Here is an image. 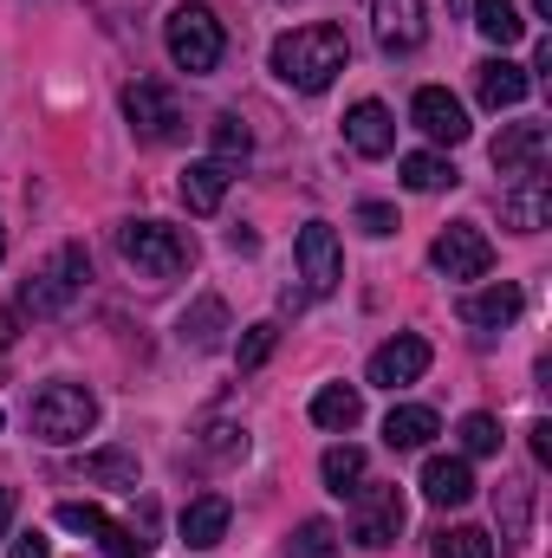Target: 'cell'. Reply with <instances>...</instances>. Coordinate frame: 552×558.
<instances>
[{
    "mask_svg": "<svg viewBox=\"0 0 552 558\" xmlns=\"http://www.w3.org/2000/svg\"><path fill=\"white\" fill-rule=\"evenodd\" d=\"M319 474H325V487H332L338 500H351V494L371 481V454H364L358 441H332V448L319 454Z\"/></svg>",
    "mask_w": 552,
    "mask_h": 558,
    "instance_id": "cell-21",
    "label": "cell"
},
{
    "mask_svg": "<svg viewBox=\"0 0 552 558\" xmlns=\"http://www.w3.org/2000/svg\"><path fill=\"white\" fill-rule=\"evenodd\" d=\"M274 344H279V325L261 318V325H248V338L235 344V364H241V371H261V364L274 357Z\"/></svg>",
    "mask_w": 552,
    "mask_h": 558,
    "instance_id": "cell-33",
    "label": "cell"
},
{
    "mask_svg": "<svg viewBox=\"0 0 552 558\" xmlns=\"http://www.w3.org/2000/svg\"><path fill=\"white\" fill-rule=\"evenodd\" d=\"M422 500L429 507H468L475 500V468L461 454H429L422 461Z\"/></svg>",
    "mask_w": 552,
    "mask_h": 558,
    "instance_id": "cell-19",
    "label": "cell"
},
{
    "mask_svg": "<svg viewBox=\"0 0 552 558\" xmlns=\"http://www.w3.org/2000/svg\"><path fill=\"white\" fill-rule=\"evenodd\" d=\"M429 558H494V539L481 526H448L429 539Z\"/></svg>",
    "mask_w": 552,
    "mask_h": 558,
    "instance_id": "cell-30",
    "label": "cell"
},
{
    "mask_svg": "<svg viewBox=\"0 0 552 558\" xmlns=\"http://www.w3.org/2000/svg\"><path fill=\"white\" fill-rule=\"evenodd\" d=\"M358 228L384 241V234H397V208H391V202H364V208H358Z\"/></svg>",
    "mask_w": 552,
    "mask_h": 558,
    "instance_id": "cell-35",
    "label": "cell"
},
{
    "mask_svg": "<svg viewBox=\"0 0 552 558\" xmlns=\"http://www.w3.org/2000/svg\"><path fill=\"white\" fill-rule=\"evenodd\" d=\"M475 26H481V39H494L501 52L527 39V20H520L514 0H475Z\"/></svg>",
    "mask_w": 552,
    "mask_h": 558,
    "instance_id": "cell-27",
    "label": "cell"
},
{
    "mask_svg": "<svg viewBox=\"0 0 552 558\" xmlns=\"http://www.w3.org/2000/svg\"><path fill=\"white\" fill-rule=\"evenodd\" d=\"M85 481H98V487H137L143 468L131 448H98V454H85Z\"/></svg>",
    "mask_w": 552,
    "mask_h": 558,
    "instance_id": "cell-28",
    "label": "cell"
},
{
    "mask_svg": "<svg viewBox=\"0 0 552 558\" xmlns=\"http://www.w3.org/2000/svg\"><path fill=\"white\" fill-rule=\"evenodd\" d=\"M286 558H345V539L332 520H299L286 539Z\"/></svg>",
    "mask_w": 552,
    "mask_h": 558,
    "instance_id": "cell-29",
    "label": "cell"
},
{
    "mask_svg": "<svg viewBox=\"0 0 552 558\" xmlns=\"http://www.w3.org/2000/svg\"><path fill=\"white\" fill-rule=\"evenodd\" d=\"M410 124L422 131L429 143H468V111H461V98L455 92H442V85H422L410 98Z\"/></svg>",
    "mask_w": 552,
    "mask_h": 558,
    "instance_id": "cell-11",
    "label": "cell"
},
{
    "mask_svg": "<svg viewBox=\"0 0 552 558\" xmlns=\"http://www.w3.org/2000/svg\"><path fill=\"white\" fill-rule=\"evenodd\" d=\"M7 520H13V487H0V539H7Z\"/></svg>",
    "mask_w": 552,
    "mask_h": 558,
    "instance_id": "cell-40",
    "label": "cell"
},
{
    "mask_svg": "<svg viewBox=\"0 0 552 558\" xmlns=\"http://www.w3.org/2000/svg\"><path fill=\"white\" fill-rule=\"evenodd\" d=\"M429 371V338H416V331H397L391 344H377V357H371V384L377 390H404Z\"/></svg>",
    "mask_w": 552,
    "mask_h": 558,
    "instance_id": "cell-13",
    "label": "cell"
},
{
    "mask_svg": "<svg viewBox=\"0 0 552 558\" xmlns=\"http://www.w3.org/2000/svg\"><path fill=\"white\" fill-rule=\"evenodd\" d=\"M228 520H235V507H228L221 494H208V500H189V507H182V546H195V553L221 546V539H228Z\"/></svg>",
    "mask_w": 552,
    "mask_h": 558,
    "instance_id": "cell-22",
    "label": "cell"
},
{
    "mask_svg": "<svg viewBox=\"0 0 552 558\" xmlns=\"http://www.w3.org/2000/svg\"><path fill=\"white\" fill-rule=\"evenodd\" d=\"M124 118L143 143H176L182 137V111H176V92L156 85V78H137L124 85Z\"/></svg>",
    "mask_w": 552,
    "mask_h": 558,
    "instance_id": "cell-9",
    "label": "cell"
},
{
    "mask_svg": "<svg viewBox=\"0 0 552 558\" xmlns=\"http://www.w3.org/2000/svg\"><path fill=\"white\" fill-rule=\"evenodd\" d=\"M501 215H507V228H520V234H540L552 221V175L547 169H533V175H514V189L501 195Z\"/></svg>",
    "mask_w": 552,
    "mask_h": 558,
    "instance_id": "cell-14",
    "label": "cell"
},
{
    "mask_svg": "<svg viewBox=\"0 0 552 558\" xmlns=\"http://www.w3.org/2000/svg\"><path fill=\"white\" fill-rule=\"evenodd\" d=\"M33 435L39 441H52V448H72V441H85L92 435V422H98V397L85 390V384H46L39 397H33Z\"/></svg>",
    "mask_w": 552,
    "mask_h": 558,
    "instance_id": "cell-5",
    "label": "cell"
},
{
    "mask_svg": "<svg viewBox=\"0 0 552 558\" xmlns=\"http://www.w3.org/2000/svg\"><path fill=\"white\" fill-rule=\"evenodd\" d=\"M345 65H351V39H345V26H332V20L292 26V33L274 39V78L292 85V92H305V98H319Z\"/></svg>",
    "mask_w": 552,
    "mask_h": 558,
    "instance_id": "cell-1",
    "label": "cell"
},
{
    "mask_svg": "<svg viewBox=\"0 0 552 558\" xmlns=\"http://www.w3.org/2000/svg\"><path fill=\"white\" fill-rule=\"evenodd\" d=\"M208 149H215V162H248L254 137H248V124H241L235 111H221V118L208 124Z\"/></svg>",
    "mask_w": 552,
    "mask_h": 558,
    "instance_id": "cell-31",
    "label": "cell"
},
{
    "mask_svg": "<svg viewBox=\"0 0 552 558\" xmlns=\"http://www.w3.org/2000/svg\"><path fill=\"white\" fill-rule=\"evenodd\" d=\"M520 305H527V292L514 279H494V286H481V292L461 299V325H475L481 338H494V331H507L520 318Z\"/></svg>",
    "mask_w": 552,
    "mask_h": 558,
    "instance_id": "cell-12",
    "label": "cell"
},
{
    "mask_svg": "<svg viewBox=\"0 0 552 558\" xmlns=\"http://www.w3.org/2000/svg\"><path fill=\"white\" fill-rule=\"evenodd\" d=\"M292 254H299V292L305 299H332L338 292V279H345V247H338V228L332 221H305L299 228V241H292Z\"/></svg>",
    "mask_w": 552,
    "mask_h": 558,
    "instance_id": "cell-7",
    "label": "cell"
},
{
    "mask_svg": "<svg viewBox=\"0 0 552 558\" xmlns=\"http://www.w3.org/2000/svg\"><path fill=\"white\" fill-rule=\"evenodd\" d=\"M118 254L137 267L143 279H182L195 267V241L182 234V228H169V221H124L118 228Z\"/></svg>",
    "mask_w": 552,
    "mask_h": 558,
    "instance_id": "cell-4",
    "label": "cell"
},
{
    "mask_svg": "<svg viewBox=\"0 0 552 558\" xmlns=\"http://www.w3.org/2000/svg\"><path fill=\"white\" fill-rule=\"evenodd\" d=\"M0 422H7V416H0Z\"/></svg>",
    "mask_w": 552,
    "mask_h": 558,
    "instance_id": "cell-43",
    "label": "cell"
},
{
    "mask_svg": "<svg viewBox=\"0 0 552 558\" xmlns=\"http://www.w3.org/2000/svg\"><path fill=\"white\" fill-rule=\"evenodd\" d=\"M13 338H20V305H7V312H0V351H7Z\"/></svg>",
    "mask_w": 552,
    "mask_h": 558,
    "instance_id": "cell-39",
    "label": "cell"
},
{
    "mask_svg": "<svg viewBox=\"0 0 552 558\" xmlns=\"http://www.w3.org/2000/svg\"><path fill=\"white\" fill-rule=\"evenodd\" d=\"M429 435H442V416H435V410H422V403H397V410L384 416V441H391L397 454L429 448Z\"/></svg>",
    "mask_w": 552,
    "mask_h": 558,
    "instance_id": "cell-23",
    "label": "cell"
},
{
    "mask_svg": "<svg viewBox=\"0 0 552 558\" xmlns=\"http://www.w3.org/2000/svg\"><path fill=\"white\" fill-rule=\"evenodd\" d=\"M397 175H404V189L416 195H442V189H455L461 175H455V162L448 156H435V149H410L404 162H397Z\"/></svg>",
    "mask_w": 552,
    "mask_h": 558,
    "instance_id": "cell-25",
    "label": "cell"
},
{
    "mask_svg": "<svg viewBox=\"0 0 552 558\" xmlns=\"http://www.w3.org/2000/svg\"><path fill=\"white\" fill-rule=\"evenodd\" d=\"M481 454H501V422L488 410L461 416V461H481Z\"/></svg>",
    "mask_w": 552,
    "mask_h": 558,
    "instance_id": "cell-32",
    "label": "cell"
},
{
    "mask_svg": "<svg viewBox=\"0 0 552 558\" xmlns=\"http://www.w3.org/2000/svg\"><path fill=\"white\" fill-rule=\"evenodd\" d=\"M527 92H533L527 65H514V59H481L475 65V98L488 111H514V105H527Z\"/></svg>",
    "mask_w": 552,
    "mask_h": 558,
    "instance_id": "cell-18",
    "label": "cell"
},
{
    "mask_svg": "<svg viewBox=\"0 0 552 558\" xmlns=\"http://www.w3.org/2000/svg\"><path fill=\"white\" fill-rule=\"evenodd\" d=\"M371 33L384 52H416L429 20H422V0H371Z\"/></svg>",
    "mask_w": 552,
    "mask_h": 558,
    "instance_id": "cell-15",
    "label": "cell"
},
{
    "mask_svg": "<svg viewBox=\"0 0 552 558\" xmlns=\"http://www.w3.org/2000/svg\"><path fill=\"white\" fill-rule=\"evenodd\" d=\"M547 149H552L547 124H507L494 137V169L501 175H533V169H547Z\"/></svg>",
    "mask_w": 552,
    "mask_h": 558,
    "instance_id": "cell-16",
    "label": "cell"
},
{
    "mask_svg": "<svg viewBox=\"0 0 552 558\" xmlns=\"http://www.w3.org/2000/svg\"><path fill=\"white\" fill-rule=\"evenodd\" d=\"M85 279H92V254H85V241H65V247H52L33 274H26V286H20V312H33V318H59L79 292H85Z\"/></svg>",
    "mask_w": 552,
    "mask_h": 558,
    "instance_id": "cell-2",
    "label": "cell"
},
{
    "mask_svg": "<svg viewBox=\"0 0 552 558\" xmlns=\"http://www.w3.org/2000/svg\"><path fill=\"white\" fill-rule=\"evenodd\" d=\"M345 143H351L358 156H371V162H377V156H391V149H397V118H391L377 98H358V105L345 111Z\"/></svg>",
    "mask_w": 552,
    "mask_h": 558,
    "instance_id": "cell-17",
    "label": "cell"
},
{
    "mask_svg": "<svg viewBox=\"0 0 552 558\" xmlns=\"http://www.w3.org/2000/svg\"><path fill=\"white\" fill-rule=\"evenodd\" d=\"M527 78L552 85V39H540V46H533V72H527Z\"/></svg>",
    "mask_w": 552,
    "mask_h": 558,
    "instance_id": "cell-38",
    "label": "cell"
},
{
    "mask_svg": "<svg viewBox=\"0 0 552 558\" xmlns=\"http://www.w3.org/2000/svg\"><path fill=\"white\" fill-rule=\"evenodd\" d=\"M176 331H182V344H189V351H215V344H221V331H228V305H221L215 292H202V299L182 312V325H176Z\"/></svg>",
    "mask_w": 552,
    "mask_h": 558,
    "instance_id": "cell-24",
    "label": "cell"
},
{
    "mask_svg": "<svg viewBox=\"0 0 552 558\" xmlns=\"http://www.w3.org/2000/svg\"><path fill=\"white\" fill-rule=\"evenodd\" d=\"M13 558H52V546H46V533H39V526L13 533Z\"/></svg>",
    "mask_w": 552,
    "mask_h": 558,
    "instance_id": "cell-36",
    "label": "cell"
},
{
    "mask_svg": "<svg viewBox=\"0 0 552 558\" xmlns=\"http://www.w3.org/2000/svg\"><path fill=\"white\" fill-rule=\"evenodd\" d=\"M533 20H552V0H533Z\"/></svg>",
    "mask_w": 552,
    "mask_h": 558,
    "instance_id": "cell-41",
    "label": "cell"
},
{
    "mask_svg": "<svg viewBox=\"0 0 552 558\" xmlns=\"http://www.w3.org/2000/svg\"><path fill=\"white\" fill-rule=\"evenodd\" d=\"M397 533H404V487L364 481V487L351 494V539H358L364 553H384V546H397Z\"/></svg>",
    "mask_w": 552,
    "mask_h": 558,
    "instance_id": "cell-6",
    "label": "cell"
},
{
    "mask_svg": "<svg viewBox=\"0 0 552 558\" xmlns=\"http://www.w3.org/2000/svg\"><path fill=\"white\" fill-rule=\"evenodd\" d=\"M163 46H169V65H176V72L208 78V72L221 65V52H228V33H221L215 7L189 0V7H176V13L163 20Z\"/></svg>",
    "mask_w": 552,
    "mask_h": 558,
    "instance_id": "cell-3",
    "label": "cell"
},
{
    "mask_svg": "<svg viewBox=\"0 0 552 558\" xmlns=\"http://www.w3.org/2000/svg\"><path fill=\"white\" fill-rule=\"evenodd\" d=\"M52 520H59L65 533H85V539H92V546H98L105 558H149V546H143L131 526H118L105 507H85V500H59V513H52Z\"/></svg>",
    "mask_w": 552,
    "mask_h": 558,
    "instance_id": "cell-10",
    "label": "cell"
},
{
    "mask_svg": "<svg viewBox=\"0 0 552 558\" xmlns=\"http://www.w3.org/2000/svg\"><path fill=\"white\" fill-rule=\"evenodd\" d=\"M202 441H208V454H248V435H241L235 422H208Z\"/></svg>",
    "mask_w": 552,
    "mask_h": 558,
    "instance_id": "cell-34",
    "label": "cell"
},
{
    "mask_svg": "<svg viewBox=\"0 0 552 558\" xmlns=\"http://www.w3.org/2000/svg\"><path fill=\"white\" fill-rule=\"evenodd\" d=\"M429 260H435V274L442 279H481L488 267H494V241H488L475 221H448V228L435 234Z\"/></svg>",
    "mask_w": 552,
    "mask_h": 558,
    "instance_id": "cell-8",
    "label": "cell"
},
{
    "mask_svg": "<svg viewBox=\"0 0 552 558\" xmlns=\"http://www.w3.org/2000/svg\"><path fill=\"white\" fill-rule=\"evenodd\" d=\"M527 435H533V461H540V468H552V422H533Z\"/></svg>",
    "mask_w": 552,
    "mask_h": 558,
    "instance_id": "cell-37",
    "label": "cell"
},
{
    "mask_svg": "<svg viewBox=\"0 0 552 558\" xmlns=\"http://www.w3.org/2000/svg\"><path fill=\"white\" fill-rule=\"evenodd\" d=\"M0 254H7V228H0Z\"/></svg>",
    "mask_w": 552,
    "mask_h": 558,
    "instance_id": "cell-42",
    "label": "cell"
},
{
    "mask_svg": "<svg viewBox=\"0 0 552 558\" xmlns=\"http://www.w3.org/2000/svg\"><path fill=\"white\" fill-rule=\"evenodd\" d=\"M228 162H215V156H202V162H189L182 169V208L189 215H221V202H228Z\"/></svg>",
    "mask_w": 552,
    "mask_h": 558,
    "instance_id": "cell-20",
    "label": "cell"
},
{
    "mask_svg": "<svg viewBox=\"0 0 552 558\" xmlns=\"http://www.w3.org/2000/svg\"><path fill=\"white\" fill-rule=\"evenodd\" d=\"M358 416H364V397H358L351 384H325V390L312 397V422H319V428H332V435L358 428Z\"/></svg>",
    "mask_w": 552,
    "mask_h": 558,
    "instance_id": "cell-26",
    "label": "cell"
}]
</instances>
